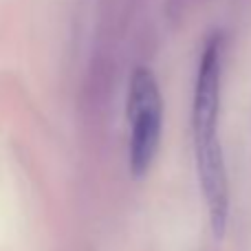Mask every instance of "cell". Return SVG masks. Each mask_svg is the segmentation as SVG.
Returning a JSON list of instances; mask_svg holds the SVG:
<instances>
[{"label": "cell", "instance_id": "cell-1", "mask_svg": "<svg viewBox=\"0 0 251 251\" xmlns=\"http://www.w3.org/2000/svg\"><path fill=\"white\" fill-rule=\"evenodd\" d=\"M128 163L134 178H143L156 159L163 130V97L154 73L137 66L128 84Z\"/></svg>", "mask_w": 251, "mask_h": 251}, {"label": "cell", "instance_id": "cell-2", "mask_svg": "<svg viewBox=\"0 0 251 251\" xmlns=\"http://www.w3.org/2000/svg\"><path fill=\"white\" fill-rule=\"evenodd\" d=\"M196 172H199L201 190L207 205L209 225L216 238H221L227 229L229 218V183H227L225 156L221 150L218 132L194 137Z\"/></svg>", "mask_w": 251, "mask_h": 251}]
</instances>
